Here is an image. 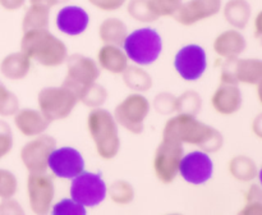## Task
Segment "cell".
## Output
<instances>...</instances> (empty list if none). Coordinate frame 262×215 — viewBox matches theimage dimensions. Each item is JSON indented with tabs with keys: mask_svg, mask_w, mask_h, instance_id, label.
Wrapping results in <instances>:
<instances>
[{
	"mask_svg": "<svg viewBox=\"0 0 262 215\" xmlns=\"http://www.w3.org/2000/svg\"><path fill=\"white\" fill-rule=\"evenodd\" d=\"M163 135L164 138L200 146L207 153H215L223 146V136L219 131L189 114H179L169 119Z\"/></svg>",
	"mask_w": 262,
	"mask_h": 215,
	"instance_id": "1",
	"label": "cell"
},
{
	"mask_svg": "<svg viewBox=\"0 0 262 215\" xmlns=\"http://www.w3.org/2000/svg\"><path fill=\"white\" fill-rule=\"evenodd\" d=\"M20 49L28 58L45 67L60 66L68 58V50L63 41L46 28L25 31Z\"/></svg>",
	"mask_w": 262,
	"mask_h": 215,
	"instance_id": "2",
	"label": "cell"
},
{
	"mask_svg": "<svg viewBox=\"0 0 262 215\" xmlns=\"http://www.w3.org/2000/svg\"><path fill=\"white\" fill-rule=\"evenodd\" d=\"M87 127L97 154L106 160L115 158L119 153L120 140L114 117L105 109H95L87 118Z\"/></svg>",
	"mask_w": 262,
	"mask_h": 215,
	"instance_id": "3",
	"label": "cell"
},
{
	"mask_svg": "<svg viewBox=\"0 0 262 215\" xmlns=\"http://www.w3.org/2000/svg\"><path fill=\"white\" fill-rule=\"evenodd\" d=\"M125 55L135 63L147 66L154 63L161 53V37L154 28H140L127 35L123 42Z\"/></svg>",
	"mask_w": 262,
	"mask_h": 215,
	"instance_id": "4",
	"label": "cell"
},
{
	"mask_svg": "<svg viewBox=\"0 0 262 215\" xmlns=\"http://www.w3.org/2000/svg\"><path fill=\"white\" fill-rule=\"evenodd\" d=\"M40 112L49 122L64 119L72 113L78 101V95L68 87H46L41 90L37 97Z\"/></svg>",
	"mask_w": 262,
	"mask_h": 215,
	"instance_id": "5",
	"label": "cell"
},
{
	"mask_svg": "<svg viewBox=\"0 0 262 215\" xmlns=\"http://www.w3.org/2000/svg\"><path fill=\"white\" fill-rule=\"evenodd\" d=\"M72 179L71 196L78 204L94 207L106 197V184L99 174L83 170Z\"/></svg>",
	"mask_w": 262,
	"mask_h": 215,
	"instance_id": "6",
	"label": "cell"
},
{
	"mask_svg": "<svg viewBox=\"0 0 262 215\" xmlns=\"http://www.w3.org/2000/svg\"><path fill=\"white\" fill-rule=\"evenodd\" d=\"M150 112V102L145 96L133 94L125 97L115 107L114 119L129 132L141 133L143 131V122Z\"/></svg>",
	"mask_w": 262,
	"mask_h": 215,
	"instance_id": "7",
	"label": "cell"
},
{
	"mask_svg": "<svg viewBox=\"0 0 262 215\" xmlns=\"http://www.w3.org/2000/svg\"><path fill=\"white\" fill-rule=\"evenodd\" d=\"M182 156H183L182 142L163 137L154 158V169L156 177L164 183L173 182L178 174Z\"/></svg>",
	"mask_w": 262,
	"mask_h": 215,
	"instance_id": "8",
	"label": "cell"
},
{
	"mask_svg": "<svg viewBox=\"0 0 262 215\" xmlns=\"http://www.w3.org/2000/svg\"><path fill=\"white\" fill-rule=\"evenodd\" d=\"M67 60V77L63 83L71 87L77 95L89 84L96 82L100 71L97 64L91 58L73 54Z\"/></svg>",
	"mask_w": 262,
	"mask_h": 215,
	"instance_id": "9",
	"label": "cell"
},
{
	"mask_svg": "<svg viewBox=\"0 0 262 215\" xmlns=\"http://www.w3.org/2000/svg\"><path fill=\"white\" fill-rule=\"evenodd\" d=\"M222 83L247 84L260 83L262 79V61L260 59H227L223 64Z\"/></svg>",
	"mask_w": 262,
	"mask_h": 215,
	"instance_id": "10",
	"label": "cell"
},
{
	"mask_svg": "<svg viewBox=\"0 0 262 215\" xmlns=\"http://www.w3.org/2000/svg\"><path fill=\"white\" fill-rule=\"evenodd\" d=\"M56 147L55 138L51 136H38L23 146L20 159L30 173H45L51 151Z\"/></svg>",
	"mask_w": 262,
	"mask_h": 215,
	"instance_id": "11",
	"label": "cell"
},
{
	"mask_svg": "<svg viewBox=\"0 0 262 215\" xmlns=\"http://www.w3.org/2000/svg\"><path fill=\"white\" fill-rule=\"evenodd\" d=\"M206 53L199 45H187L177 53L174 67L182 78L187 81H196L206 69Z\"/></svg>",
	"mask_w": 262,
	"mask_h": 215,
	"instance_id": "12",
	"label": "cell"
},
{
	"mask_svg": "<svg viewBox=\"0 0 262 215\" xmlns=\"http://www.w3.org/2000/svg\"><path fill=\"white\" fill-rule=\"evenodd\" d=\"M48 166L59 178L72 179L84 169L81 153L73 147L54 148L48 160Z\"/></svg>",
	"mask_w": 262,
	"mask_h": 215,
	"instance_id": "13",
	"label": "cell"
},
{
	"mask_svg": "<svg viewBox=\"0 0 262 215\" xmlns=\"http://www.w3.org/2000/svg\"><path fill=\"white\" fill-rule=\"evenodd\" d=\"M30 206L36 214H46L54 199L53 178L46 173H31L27 181Z\"/></svg>",
	"mask_w": 262,
	"mask_h": 215,
	"instance_id": "14",
	"label": "cell"
},
{
	"mask_svg": "<svg viewBox=\"0 0 262 215\" xmlns=\"http://www.w3.org/2000/svg\"><path fill=\"white\" fill-rule=\"evenodd\" d=\"M212 160L204 151H192L182 156L179 173L184 181L192 184H202L212 177Z\"/></svg>",
	"mask_w": 262,
	"mask_h": 215,
	"instance_id": "15",
	"label": "cell"
},
{
	"mask_svg": "<svg viewBox=\"0 0 262 215\" xmlns=\"http://www.w3.org/2000/svg\"><path fill=\"white\" fill-rule=\"evenodd\" d=\"M222 9V0H189L182 3L174 18L183 26H192L202 19L217 14Z\"/></svg>",
	"mask_w": 262,
	"mask_h": 215,
	"instance_id": "16",
	"label": "cell"
},
{
	"mask_svg": "<svg viewBox=\"0 0 262 215\" xmlns=\"http://www.w3.org/2000/svg\"><path fill=\"white\" fill-rule=\"evenodd\" d=\"M90 23L86 10L77 5H68L59 10L56 15V27L69 36H77L84 32Z\"/></svg>",
	"mask_w": 262,
	"mask_h": 215,
	"instance_id": "17",
	"label": "cell"
},
{
	"mask_svg": "<svg viewBox=\"0 0 262 215\" xmlns=\"http://www.w3.org/2000/svg\"><path fill=\"white\" fill-rule=\"evenodd\" d=\"M242 94L237 84L222 83L215 91L211 102L214 109L223 115L237 113L242 106Z\"/></svg>",
	"mask_w": 262,
	"mask_h": 215,
	"instance_id": "18",
	"label": "cell"
},
{
	"mask_svg": "<svg viewBox=\"0 0 262 215\" xmlns=\"http://www.w3.org/2000/svg\"><path fill=\"white\" fill-rule=\"evenodd\" d=\"M14 123L20 133L25 136H37L45 132L50 122L42 115V113L33 109H23L15 113Z\"/></svg>",
	"mask_w": 262,
	"mask_h": 215,
	"instance_id": "19",
	"label": "cell"
},
{
	"mask_svg": "<svg viewBox=\"0 0 262 215\" xmlns=\"http://www.w3.org/2000/svg\"><path fill=\"white\" fill-rule=\"evenodd\" d=\"M214 49L223 58H237L246 49V38L238 31H225L216 37L214 42Z\"/></svg>",
	"mask_w": 262,
	"mask_h": 215,
	"instance_id": "20",
	"label": "cell"
},
{
	"mask_svg": "<svg viewBox=\"0 0 262 215\" xmlns=\"http://www.w3.org/2000/svg\"><path fill=\"white\" fill-rule=\"evenodd\" d=\"M31 68V59L26 54L12 53L0 63V72L9 79H22L27 76Z\"/></svg>",
	"mask_w": 262,
	"mask_h": 215,
	"instance_id": "21",
	"label": "cell"
},
{
	"mask_svg": "<svg viewBox=\"0 0 262 215\" xmlns=\"http://www.w3.org/2000/svg\"><path fill=\"white\" fill-rule=\"evenodd\" d=\"M100 66L112 73H123L128 67V59L125 53L120 50V48L115 45L102 46L97 54Z\"/></svg>",
	"mask_w": 262,
	"mask_h": 215,
	"instance_id": "22",
	"label": "cell"
},
{
	"mask_svg": "<svg viewBox=\"0 0 262 215\" xmlns=\"http://www.w3.org/2000/svg\"><path fill=\"white\" fill-rule=\"evenodd\" d=\"M99 35L102 42L107 45H123L127 37V27L118 18H107L100 25Z\"/></svg>",
	"mask_w": 262,
	"mask_h": 215,
	"instance_id": "23",
	"label": "cell"
},
{
	"mask_svg": "<svg viewBox=\"0 0 262 215\" xmlns=\"http://www.w3.org/2000/svg\"><path fill=\"white\" fill-rule=\"evenodd\" d=\"M224 17L237 28H245L251 18V7L246 0H229L225 4Z\"/></svg>",
	"mask_w": 262,
	"mask_h": 215,
	"instance_id": "24",
	"label": "cell"
},
{
	"mask_svg": "<svg viewBox=\"0 0 262 215\" xmlns=\"http://www.w3.org/2000/svg\"><path fill=\"white\" fill-rule=\"evenodd\" d=\"M49 8L38 4H31L26 10L22 20L23 31L46 28L49 26Z\"/></svg>",
	"mask_w": 262,
	"mask_h": 215,
	"instance_id": "25",
	"label": "cell"
},
{
	"mask_svg": "<svg viewBox=\"0 0 262 215\" xmlns=\"http://www.w3.org/2000/svg\"><path fill=\"white\" fill-rule=\"evenodd\" d=\"M229 170L234 178L248 182L257 176L258 170L255 161L247 156H237L229 164Z\"/></svg>",
	"mask_w": 262,
	"mask_h": 215,
	"instance_id": "26",
	"label": "cell"
},
{
	"mask_svg": "<svg viewBox=\"0 0 262 215\" xmlns=\"http://www.w3.org/2000/svg\"><path fill=\"white\" fill-rule=\"evenodd\" d=\"M123 79L128 87L137 91H146L152 86L151 77L137 67H127L123 72Z\"/></svg>",
	"mask_w": 262,
	"mask_h": 215,
	"instance_id": "27",
	"label": "cell"
},
{
	"mask_svg": "<svg viewBox=\"0 0 262 215\" xmlns=\"http://www.w3.org/2000/svg\"><path fill=\"white\" fill-rule=\"evenodd\" d=\"M106 90L101 84L94 82V83L86 86L79 92L78 100H81L87 106H99V105L104 104L105 100H106Z\"/></svg>",
	"mask_w": 262,
	"mask_h": 215,
	"instance_id": "28",
	"label": "cell"
},
{
	"mask_svg": "<svg viewBox=\"0 0 262 215\" xmlns=\"http://www.w3.org/2000/svg\"><path fill=\"white\" fill-rule=\"evenodd\" d=\"M201 97L194 91H187L176 99V112L181 114L196 115L201 109Z\"/></svg>",
	"mask_w": 262,
	"mask_h": 215,
	"instance_id": "29",
	"label": "cell"
},
{
	"mask_svg": "<svg viewBox=\"0 0 262 215\" xmlns=\"http://www.w3.org/2000/svg\"><path fill=\"white\" fill-rule=\"evenodd\" d=\"M128 13L130 17L140 22H152L158 19V17L151 10L148 0H130L128 4Z\"/></svg>",
	"mask_w": 262,
	"mask_h": 215,
	"instance_id": "30",
	"label": "cell"
},
{
	"mask_svg": "<svg viewBox=\"0 0 262 215\" xmlns=\"http://www.w3.org/2000/svg\"><path fill=\"white\" fill-rule=\"evenodd\" d=\"M109 195L112 200L117 204H128L133 200L135 196V191H133L132 186L125 181H117L110 186Z\"/></svg>",
	"mask_w": 262,
	"mask_h": 215,
	"instance_id": "31",
	"label": "cell"
},
{
	"mask_svg": "<svg viewBox=\"0 0 262 215\" xmlns=\"http://www.w3.org/2000/svg\"><path fill=\"white\" fill-rule=\"evenodd\" d=\"M18 105H19V101L17 96L0 82V115L9 117V115L15 114Z\"/></svg>",
	"mask_w": 262,
	"mask_h": 215,
	"instance_id": "32",
	"label": "cell"
},
{
	"mask_svg": "<svg viewBox=\"0 0 262 215\" xmlns=\"http://www.w3.org/2000/svg\"><path fill=\"white\" fill-rule=\"evenodd\" d=\"M151 10L156 17H174L182 5V0H148Z\"/></svg>",
	"mask_w": 262,
	"mask_h": 215,
	"instance_id": "33",
	"label": "cell"
},
{
	"mask_svg": "<svg viewBox=\"0 0 262 215\" xmlns=\"http://www.w3.org/2000/svg\"><path fill=\"white\" fill-rule=\"evenodd\" d=\"M18 183L14 174L5 169H0V197L9 199L17 192Z\"/></svg>",
	"mask_w": 262,
	"mask_h": 215,
	"instance_id": "34",
	"label": "cell"
},
{
	"mask_svg": "<svg viewBox=\"0 0 262 215\" xmlns=\"http://www.w3.org/2000/svg\"><path fill=\"white\" fill-rule=\"evenodd\" d=\"M53 214H58V215H83L86 214V210H84L83 205L78 204L77 201H74L73 199L72 200H61L60 202L54 206L53 209Z\"/></svg>",
	"mask_w": 262,
	"mask_h": 215,
	"instance_id": "35",
	"label": "cell"
},
{
	"mask_svg": "<svg viewBox=\"0 0 262 215\" xmlns=\"http://www.w3.org/2000/svg\"><path fill=\"white\" fill-rule=\"evenodd\" d=\"M13 147L12 130L5 122L0 120V159L4 158Z\"/></svg>",
	"mask_w": 262,
	"mask_h": 215,
	"instance_id": "36",
	"label": "cell"
},
{
	"mask_svg": "<svg viewBox=\"0 0 262 215\" xmlns=\"http://www.w3.org/2000/svg\"><path fill=\"white\" fill-rule=\"evenodd\" d=\"M176 99L170 94H160L155 99V107L163 114H170L176 112Z\"/></svg>",
	"mask_w": 262,
	"mask_h": 215,
	"instance_id": "37",
	"label": "cell"
},
{
	"mask_svg": "<svg viewBox=\"0 0 262 215\" xmlns=\"http://www.w3.org/2000/svg\"><path fill=\"white\" fill-rule=\"evenodd\" d=\"M94 7L104 10V12H113L119 8H122L125 4L127 0H89Z\"/></svg>",
	"mask_w": 262,
	"mask_h": 215,
	"instance_id": "38",
	"label": "cell"
},
{
	"mask_svg": "<svg viewBox=\"0 0 262 215\" xmlns=\"http://www.w3.org/2000/svg\"><path fill=\"white\" fill-rule=\"evenodd\" d=\"M23 210L20 209L19 204L9 199H3V202L0 204V214H22Z\"/></svg>",
	"mask_w": 262,
	"mask_h": 215,
	"instance_id": "39",
	"label": "cell"
},
{
	"mask_svg": "<svg viewBox=\"0 0 262 215\" xmlns=\"http://www.w3.org/2000/svg\"><path fill=\"white\" fill-rule=\"evenodd\" d=\"M261 196H262V192L260 189V187L257 184H253L248 192L246 193V200L248 202H261Z\"/></svg>",
	"mask_w": 262,
	"mask_h": 215,
	"instance_id": "40",
	"label": "cell"
},
{
	"mask_svg": "<svg viewBox=\"0 0 262 215\" xmlns=\"http://www.w3.org/2000/svg\"><path fill=\"white\" fill-rule=\"evenodd\" d=\"M26 0H0V5L4 8L5 10H17L25 5Z\"/></svg>",
	"mask_w": 262,
	"mask_h": 215,
	"instance_id": "41",
	"label": "cell"
},
{
	"mask_svg": "<svg viewBox=\"0 0 262 215\" xmlns=\"http://www.w3.org/2000/svg\"><path fill=\"white\" fill-rule=\"evenodd\" d=\"M66 2H69V0H30L31 4L43 5V7L49 8V9L53 7H55V5L61 4V3H66Z\"/></svg>",
	"mask_w": 262,
	"mask_h": 215,
	"instance_id": "42",
	"label": "cell"
}]
</instances>
